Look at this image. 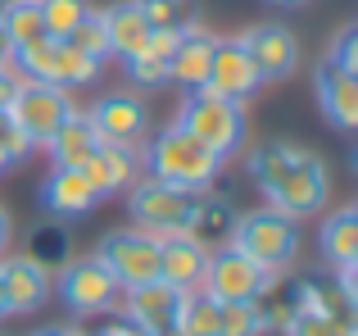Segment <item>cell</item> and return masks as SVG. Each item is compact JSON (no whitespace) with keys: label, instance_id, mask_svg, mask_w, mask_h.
I'll use <instances>...</instances> for the list:
<instances>
[{"label":"cell","instance_id":"cell-13","mask_svg":"<svg viewBox=\"0 0 358 336\" xmlns=\"http://www.w3.org/2000/svg\"><path fill=\"white\" fill-rule=\"evenodd\" d=\"M241 46L250 50L254 69H259V78H290V73L299 69V41L295 32H290L286 23H259L250 27V32L241 36Z\"/></svg>","mask_w":358,"mask_h":336},{"label":"cell","instance_id":"cell-4","mask_svg":"<svg viewBox=\"0 0 358 336\" xmlns=\"http://www.w3.org/2000/svg\"><path fill=\"white\" fill-rule=\"evenodd\" d=\"M272 286H277V273L254 264L245 250H236L227 241L222 250H209V264H204V277H200L195 291H204L209 300L227 304V300H263Z\"/></svg>","mask_w":358,"mask_h":336},{"label":"cell","instance_id":"cell-18","mask_svg":"<svg viewBox=\"0 0 358 336\" xmlns=\"http://www.w3.org/2000/svg\"><path fill=\"white\" fill-rule=\"evenodd\" d=\"M313 87H317L322 114L331 118L336 127H358V73H345V69H336L331 59H322Z\"/></svg>","mask_w":358,"mask_h":336},{"label":"cell","instance_id":"cell-29","mask_svg":"<svg viewBox=\"0 0 358 336\" xmlns=\"http://www.w3.org/2000/svg\"><path fill=\"white\" fill-rule=\"evenodd\" d=\"M0 27H5L9 46H27V41H36V36H45L41 5H36V0H5V9H0Z\"/></svg>","mask_w":358,"mask_h":336},{"label":"cell","instance_id":"cell-10","mask_svg":"<svg viewBox=\"0 0 358 336\" xmlns=\"http://www.w3.org/2000/svg\"><path fill=\"white\" fill-rule=\"evenodd\" d=\"M87 118L96 123V136L109 141V146H131V150H136L150 132V114H145V105H141V96H131V91H109V96H100Z\"/></svg>","mask_w":358,"mask_h":336},{"label":"cell","instance_id":"cell-24","mask_svg":"<svg viewBox=\"0 0 358 336\" xmlns=\"http://www.w3.org/2000/svg\"><path fill=\"white\" fill-rule=\"evenodd\" d=\"M55 55H59V41L36 36V41H27V46H14L9 73L23 78V82H55Z\"/></svg>","mask_w":358,"mask_h":336},{"label":"cell","instance_id":"cell-27","mask_svg":"<svg viewBox=\"0 0 358 336\" xmlns=\"http://www.w3.org/2000/svg\"><path fill=\"white\" fill-rule=\"evenodd\" d=\"M105 59L78 50L73 41H59V55H55V87H91L100 78Z\"/></svg>","mask_w":358,"mask_h":336},{"label":"cell","instance_id":"cell-43","mask_svg":"<svg viewBox=\"0 0 358 336\" xmlns=\"http://www.w3.org/2000/svg\"><path fill=\"white\" fill-rule=\"evenodd\" d=\"M268 5H281V9H290V5H304V0H268Z\"/></svg>","mask_w":358,"mask_h":336},{"label":"cell","instance_id":"cell-25","mask_svg":"<svg viewBox=\"0 0 358 336\" xmlns=\"http://www.w3.org/2000/svg\"><path fill=\"white\" fill-rule=\"evenodd\" d=\"M286 336H358V318L350 314H313V309H290L281 323Z\"/></svg>","mask_w":358,"mask_h":336},{"label":"cell","instance_id":"cell-14","mask_svg":"<svg viewBox=\"0 0 358 336\" xmlns=\"http://www.w3.org/2000/svg\"><path fill=\"white\" fill-rule=\"evenodd\" d=\"M209 264V246L195 241L191 232H168L159 237V282L177 286V291H195Z\"/></svg>","mask_w":358,"mask_h":336},{"label":"cell","instance_id":"cell-3","mask_svg":"<svg viewBox=\"0 0 358 336\" xmlns=\"http://www.w3.org/2000/svg\"><path fill=\"white\" fill-rule=\"evenodd\" d=\"M177 127H186L200 146H209L213 155L227 160L245 141V109L241 100H227L209 87H191L182 96V109H177Z\"/></svg>","mask_w":358,"mask_h":336},{"label":"cell","instance_id":"cell-32","mask_svg":"<svg viewBox=\"0 0 358 336\" xmlns=\"http://www.w3.org/2000/svg\"><path fill=\"white\" fill-rule=\"evenodd\" d=\"M150 27H186L191 18V0H136Z\"/></svg>","mask_w":358,"mask_h":336},{"label":"cell","instance_id":"cell-40","mask_svg":"<svg viewBox=\"0 0 358 336\" xmlns=\"http://www.w3.org/2000/svg\"><path fill=\"white\" fill-rule=\"evenodd\" d=\"M9 55H14V46H9L5 27H0V69H9Z\"/></svg>","mask_w":358,"mask_h":336},{"label":"cell","instance_id":"cell-28","mask_svg":"<svg viewBox=\"0 0 358 336\" xmlns=\"http://www.w3.org/2000/svg\"><path fill=\"white\" fill-rule=\"evenodd\" d=\"M263 332H268L263 300H227V304H218V336H263Z\"/></svg>","mask_w":358,"mask_h":336},{"label":"cell","instance_id":"cell-33","mask_svg":"<svg viewBox=\"0 0 358 336\" xmlns=\"http://www.w3.org/2000/svg\"><path fill=\"white\" fill-rule=\"evenodd\" d=\"M78 50H87V55H96V59H105L109 55V41H105V23H100V9H91L87 18H82L78 27H73V36H69Z\"/></svg>","mask_w":358,"mask_h":336},{"label":"cell","instance_id":"cell-36","mask_svg":"<svg viewBox=\"0 0 358 336\" xmlns=\"http://www.w3.org/2000/svg\"><path fill=\"white\" fill-rule=\"evenodd\" d=\"M27 255H32L36 264H45V268L64 264V259H69V250H64V232H55V227H36V246L27 250Z\"/></svg>","mask_w":358,"mask_h":336},{"label":"cell","instance_id":"cell-8","mask_svg":"<svg viewBox=\"0 0 358 336\" xmlns=\"http://www.w3.org/2000/svg\"><path fill=\"white\" fill-rule=\"evenodd\" d=\"M50 291H59V300L69 304L73 314H105V309H114L122 286L114 282V273L91 255V259H64L59 277L50 282Z\"/></svg>","mask_w":358,"mask_h":336},{"label":"cell","instance_id":"cell-1","mask_svg":"<svg viewBox=\"0 0 358 336\" xmlns=\"http://www.w3.org/2000/svg\"><path fill=\"white\" fill-rule=\"evenodd\" d=\"M250 177L263 195H268V209L286 214V218H308L327 204V191H331V177H327V164L317 160L313 150L290 141H263L250 150Z\"/></svg>","mask_w":358,"mask_h":336},{"label":"cell","instance_id":"cell-30","mask_svg":"<svg viewBox=\"0 0 358 336\" xmlns=\"http://www.w3.org/2000/svg\"><path fill=\"white\" fill-rule=\"evenodd\" d=\"M36 5H41V27L50 41H69L73 27L91 14L87 0H36Z\"/></svg>","mask_w":358,"mask_h":336},{"label":"cell","instance_id":"cell-41","mask_svg":"<svg viewBox=\"0 0 358 336\" xmlns=\"http://www.w3.org/2000/svg\"><path fill=\"white\" fill-rule=\"evenodd\" d=\"M32 336H87V332H78V328H41V332H32Z\"/></svg>","mask_w":358,"mask_h":336},{"label":"cell","instance_id":"cell-2","mask_svg":"<svg viewBox=\"0 0 358 336\" xmlns=\"http://www.w3.org/2000/svg\"><path fill=\"white\" fill-rule=\"evenodd\" d=\"M145 168H150V177H159V182H168V186H182V191H209L213 177L222 173V155H213L209 146H200L186 127L168 123L164 132L150 141Z\"/></svg>","mask_w":358,"mask_h":336},{"label":"cell","instance_id":"cell-20","mask_svg":"<svg viewBox=\"0 0 358 336\" xmlns=\"http://www.w3.org/2000/svg\"><path fill=\"white\" fill-rule=\"evenodd\" d=\"M96 146H100L96 123H91L87 114H78V109H73V114L50 132L45 150H50V160L59 164V168H82V164L91 160V150H96Z\"/></svg>","mask_w":358,"mask_h":336},{"label":"cell","instance_id":"cell-38","mask_svg":"<svg viewBox=\"0 0 358 336\" xmlns=\"http://www.w3.org/2000/svg\"><path fill=\"white\" fill-rule=\"evenodd\" d=\"M14 91H18V78L9 69H0V114L9 109V100H14Z\"/></svg>","mask_w":358,"mask_h":336},{"label":"cell","instance_id":"cell-23","mask_svg":"<svg viewBox=\"0 0 358 336\" xmlns=\"http://www.w3.org/2000/svg\"><path fill=\"white\" fill-rule=\"evenodd\" d=\"M231 227H236V209H231L227 200H209V195H195V209H191V223H186V232H191L195 241H204L209 246L213 237L218 241H231Z\"/></svg>","mask_w":358,"mask_h":336},{"label":"cell","instance_id":"cell-35","mask_svg":"<svg viewBox=\"0 0 358 336\" xmlns=\"http://www.w3.org/2000/svg\"><path fill=\"white\" fill-rule=\"evenodd\" d=\"M327 59H331L336 69H345V73H358V23H345L341 32H336Z\"/></svg>","mask_w":358,"mask_h":336},{"label":"cell","instance_id":"cell-19","mask_svg":"<svg viewBox=\"0 0 358 336\" xmlns=\"http://www.w3.org/2000/svg\"><path fill=\"white\" fill-rule=\"evenodd\" d=\"M82 173H87V182L100 191V200H105V195H118L136 182V150H131V146L100 141L96 150H91V160L82 164Z\"/></svg>","mask_w":358,"mask_h":336},{"label":"cell","instance_id":"cell-9","mask_svg":"<svg viewBox=\"0 0 358 336\" xmlns=\"http://www.w3.org/2000/svg\"><path fill=\"white\" fill-rule=\"evenodd\" d=\"M96 259L114 273V282L122 291H131V286L159 277V237H150L141 227L136 232H105Z\"/></svg>","mask_w":358,"mask_h":336},{"label":"cell","instance_id":"cell-12","mask_svg":"<svg viewBox=\"0 0 358 336\" xmlns=\"http://www.w3.org/2000/svg\"><path fill=\"white\" fill-rule=\"evenodd\" d=\"M204 87L218 91V96L227 100H250L254 91L263 87L259 69H254L250 50L241 46V36H231V41H213V59H209V78H204Z\"/></svg>","mask_w":358,"mask_h":336},{"label":"cell","instance_id":"cell-42","mask_svg":"<svg viewBox=\"0 0 358 336\" xmlns=\"http://www.w3.org/2000/svg\"><path fill=\"white\" fill-rule=\"evenodd\" d=\"M0 318H9V300H5V282H0Z\"/></svg>","mask_w":358,"mask_h":336},{"label":"cell","instance_id":"cell-16","mask_svg":"<svg viewBox=\"0 0 358 336\" xmlns=\"http://www.w3.org/2000/svg\"><path fill=\"white\" fill-rule=\"evenodd\" d=\"M41 204H45V214H55V218H82V214H91L100 204V191L87 182L82 168H59L55 164L50 173H45V182H41Z\"/></svg>","mask_w":358,"mask_h":336},{"label":"cell","instance_id":"cell-22","mask_svg":"<svg viewBox=\"0 0 358 336\" xmlns=\"http://www.w3.org/2000/svg\"><path fill=\"white\" fill-rule=\"evenodd\" d=\"M317 246H322V255L331 259L336 268H341V264H358V209H354V204H341V209L322 223Z\"/></svg>","mask_w":358,"mask_h":336},{"label":"cell","instance_id":"cell-15","mask_svg":"<svg viewBox=\"0 0 358 336\" xmlns=\"http://www.w3.org/2000/svg\"><path fill=\"white\" fill-rule=\"evenodd\" d=\"M0 282H5L9 314H36L45 300H50V268L36 264L32 255L0 259Z\"/></svg>","mask_w":358,"mask_h":336},{"label":"cell","instance_id":"cell-31","mask_svg":"<svg viewBox=\"0 0 358 336\" xmlns=\"http://www.w3.org/2000/svg\"><path fill=\"white\" fill-rule=\"evenodd\" d=\"M290 309H313V314H350L354 309V300H345L341 295V286H331V282H299V291H295V304Z\"/></svg>","mask_w":358,"mask_h":336},{"label":"cell","instance_id":"cell-7","mask_svg":"<svg viewBox=\"0 0 358 336\" xmlns=\"http://www.w3.org/2000/svg\"><path fill=\"white\" fill-rule=\"evenodd\" d=\"M5 114L23 127V136L32 146H45L55 127L73 114V100H69V91L55 87V82H23L18 78V91H14Z\"/></svg>","mask_w":358,"mask_h":336},{"label":"cell","instance_id":"cell-34","mask_svg":"<svg viewBox=\"0 0 358 336\" xmlns=\"http://www.w3.org/2000/svg\"><path fill=\"white\" fill-rule=\"evenodd\" d=\"M127 78L136 87H168V59L155 55H127Z\"/></svg>","mask_w":358,"mask_h":336},{"label":"cell","instance_id":"cell-26","mask_svg":"<svg viewBox=\"0 0 358 336\" xmlns=\"http://www.w3.org/2000/svg\"><path fill=\"white\" fill-rule=\"evenodd\" d=\"M173 336H218V300H209L204 291H186L177 304Z\"/></svg>","mask_w":358,"mask_h":336},{"label":"cell","instance_id":"cell-21","mask_svg":"<svg viewBox=\"0 0 358 336\" xmlns=\"http://www.w3.org/2000/svg\"><path fill=\"white\" fill-rule=\"evenodd\" d=\"M100 23H105L109 55H122V59L136 55L141 46H145V36H150V23H145V14H141L136 0H118V5L100 9Z\"/></svg>","mask_w":358,"mask_h":336},{"label":"cell","instance_id":"cell-39","mask_svg":"<svg viewBox=\"0 0 358 336\" xmlns=\"http://www.w3.org/2000/svg\"><path fill=\"white\" fill-rule=\"evenodd\" d=\"M9 237H14V218H9V209L0 204V255L9 250Z\"/></svg>","mask_w":358,"mask_h":336},{"label":"cell","instance_id":"cell-17","mask_svg":"<svg viewBox=\"0 0 358 336\" xmlns=\"http://www.w3.org/2000/svg\"><path fill=\"white\" fill-rule=\"evenodd\" d=\"M213 41L218 36L209 32V27L200 23H186L182 36H177L173 55H168V82H177V87H204V78H209V59H213Z\"/></svg>","mask_w":358,"mask_h":336},{"label":"cell","instance_id":"cell-11","mask_svg":"<svg viewBox=\"0 0 358 336\" xmlns=\"http://www.w3.org/2000/svg\"><path fill=\"white\" fill-rule=\"evenodd\" d=\"M186 291H177V286L168 282H141L127 291V304H122V318L136 323L145 336H173L177 328V304H182Z\"/></svg>","mask_w":358,"mask_h":336},{"label":"cell","instance_id":"cell-5","mask_svg":"<svg viewBox=\"0 0 358 336\" xmlns=\"http://www.w3.org/2000/svg\"><path fill=\"white\" fill-rule=\"evenodd\" d=\"M231 246L245 250L254 264L263 268H286L299 255V227L295 218L277 209H254V214H236V227H231Z\"/></svg>","mask_w":358,"mask_h":336},{"label":"cell","instance_id":"cell-37","mask_svg":"<svg viewBox=\"0 0 358 336\" xmlns=\"http://www.w3.org/2000/svg\"><path fill=\"white\" fill-rule=\"evenodd\" d=\"M96 336H145V332H141L136 323H127V318H109V323H105V328H100Z\"/></svg>","mask_w":358,"mask_h":336},{"label":"cell","instance_id":"cell-6","mask_svg":"<svg viewBox=\"0 0 358 336\" xmlns=\"http://www.w3.org/2000/svg\"><path fill=\"white\" fill-rule=\"evenodd\" d=\"M195 195L200 191H182V186L159 182V177H145V182L127 186V209H131V218L141 223V232L168 237V232H186L191 209H195Z\"/></svg>","mask_w":358,"mask_h":336}]
</instances>
